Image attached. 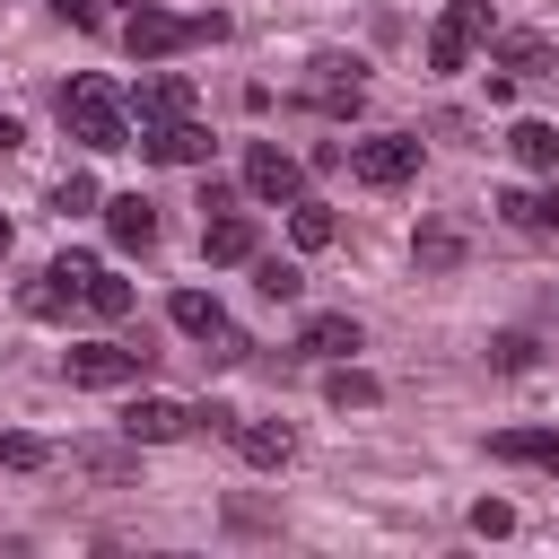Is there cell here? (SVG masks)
Masks as SVG:
<instances>
[{"label":"cell","instance_id":"6da1fadb","mask_svg":"<svg viewBox=\"0 0 559 559\" xmlns=\"http://www.w3.org/2000/svg\"><path fill=\"white\" fill-rule=\"evenodd\" d=\"M52 114H61V131L79 140V148H131V105L114 96V79H70L61 96H52Z\"/></svg>","mask_w":559,"mask_h":559},{"label":"cell","instance_id":"7a4b0ae2","mask_svg":"<svg viewBox=\"0 0 559 559\" xmlns=\"http://www.w3.org/2000/svg\"><path fill=\"white\" fill-rule=\"evenodd\" d=\"M218 35H227V17H218V9H201V17L131 9V17H122V52H131V61H166V52H183V44H218Z\"/></svg>","mask_w":559,"mask_h":559},{"label":"cell","instance_id":"3957f363","mask_svg":"<svg viewBox=\"0 0 559 559\" xmlns=\"http://www.w3.org/2000/svg\"><path fill=\"white\" fill-rule=\"evenodd\" d=\"M140 358L148 349H122V341H70L61 349V376L87 384V393H114V384H140Z\"/></svg>","mask_w":559,"mask_h":559},{"label":"cell","instance_id":"277c9868","mask_svg":"<svg viewBox=\"0 0 559 559\" xmlns=\"http://www.w3.org/2000/svg\"><path fill=\"white\" fill-rule=\"evenodd\" d=\"M349 175L376 183V192H402V183L419 175V140H411V131H376V140L349 148Z\"/></svg>","mask_w":559,"mask_h":559},{"label":"cell","instance_id":"5b68a950","mask_svg":"<svg viewBox=\"0 0 559 559\" xmlns=\"http://www.w3.org/2000/svg\"><path fill=\"white\" fill-rule=\"evenodd\" d=\"M480 35H489V0H454V9L428 26V70H463Z\"/></svg>","mask_w":559,"mask_h":559},{"label":"cell","instance_id":"8992f818","mask_svg":"<svg viewBox=\"0 0 559 559\" xmlns=\"http://www.w3.org/2000/svg\"><path fill=\"white\" fill-rule=\"evenodd\" d=\"M245 192H253V201H297V192H306V166H297L288 148L253 140V148H245Z\"/></svg>","mask_w":559,"mask_h":559},{"label":"cell","instance_id":"52a82bcc","mask_svg":"<svg viewBox=\"0 0 559 559\" xmlns=\"http://www.w3.org/2000/svg\"><path fill=\"white\" fill-rule=\"evenodd\" d=\"M201 253L210 262H253L262 253V227H253V210H201Z\"/></svg>","mask_w":559,"mask_h":559},{"label":"cell","instance_id":"ba28073f","mask_svg":"<svg viewBox=\"0 0 559 559\" xmlns=\"http://www.w3.org/2000/svg\"><path fill=\"white\" fill-rule=\"evenodd\" d=\"M140 157H157V166H201V157H210V131H201L192 114H175V122H140Z\"/></svg>","mask_w":559,"mask_h":559},{"label":"cell","instance_id":"9c48e42d","mask_svg":"<svg viewBox=\"0 0 559 559\" xmlns=\"http://www.w3.org/2000/svg\"><path fill=\"white\" fill-rule=\"evenodd\" d=\"M183 428H192V411L166 402V393H131V402H122V437H131V445H166V437H183Z\"/></svg>","mask_w":559,"mask_h":559},{"label":"cell","instance_id":"30bf717a","mask_svg":"<svg viewBox=\"0 0 559 559\" xmlns=\"http://www.w3.org/2000/svg\"><path fill=\"white\" fill-rule=\"evenodd\" d=\"M236 454L253 472H280V463H297V428L288 419H236Z\"/></svg>","mask_w":559,"mask_h":559},{"label":"cell","instance_id":"8fae6325","mask_svg":"<svg viewBox=\"0 0 559 559\" xmlns=\"http://www.w3.org/2000/svg\"><path fill=\"white\" fill-rule=\"evenodd\" d=\"M131 114H140V122H175V114H192V79H183V70H148V79L131 87Z\"/></svg>","mask_w":559,"mask_h":559},{"label":"cell","instance_id":"7c38bea8","mask_svg":"<svg viewBox=\"0 0 559 559\" xmlns=\"http://www.w3.org/2000/svg\"><path fill=\"white\" fill-rule=\"evenodd\" d=\"M358 96H367L358 61H349V52H323V61H314V105H323V114H358Z\"/></svg>","mask_w":559,"mask_h":559},{"label":"cell","instance_id":"4fadbf2b","mask_svg":"<svg viewBox=\"0 0 559 559\" xmlns=\"http://www.w3.org/2000/svg\"><path fill=\"white\" fill-rule=\"evenodd\" d=\"M105 236H114L122 253H148V245H157V210H148L140 192H114V201H105Z\"/></svg>","mask_w":559,"mask_h":559},{"label":"cell","instance_id":"5bb4252c","mask_svg":"<svg viewBox=\"0 0 559 559\" xmlns=\"http://www.w3.org/2000/svg\"><path fill=\"white\" fill-rule=\"evenodd\" d=\"M498 463H533V472H559V428H498L489 437Z\"/></svg>","mask_w":559,"mask_h":559},{"label":"cell","instance_id":"9a60e30c","mask_svg":"<svg viewBox=\"0 0 559 559\" xmlns=\"http://www.w3.org/2000/svg\"><path fill=\"white\" fill-rule=\"evenodd\" d=\"M323 402H332V411H376V402H384V384H376L367 367L332 358V376H323Z\"/></svg>","mask_w":559,"mask_h":559},{"label":"cell","instance_id":"2e32d148","mask_svg":"<svg viewBox=\"0 0 559 559\" xmlns=\"http://www.w3.org/2000/svg\"><path fill=\"white\" fill-rule=\"evenodd\" d=\"M297 349H306V358H349V349H358V323H349V314H306Z\"/></svg>","mask_w":559,"mask_h":559},{"label":"cell","instance_id":"e0dca14e","mask_svg":"<svg viewBox=\"0 0 559 559\" xmlns=\"http://www.w3.org/2000/svg\"><path fill=\"white\" fill-rule=\"evenodd\" d=\"M498 210H507L515 227H533V236H559V183H550V192H533V183H524V192H498Z\"/></svg>","mask_w":559,"mask_h":559},{"label":"cell","instance_id":"ac0fdd59","mask_svg":"<svg viewBox=\"0 0 559 559\" xmlns=\"http://www.w3.org/2000/svg\"><path fill=\"white\" fill-rule=\"evenodd\" d=\"M507 148H515V166H524V175H550V166H559V131H550V122H515V131H507Z\"/></svg>","mask_w":559,"mask_h":559},{"label":"cell","instance_id":"d6986e66","mask_svg":"<svg viewBox=\"0 0 559 559\" xmlns=\"http://www.w3.org/2000/svg\"><path fill=\"white\" fill-rule=\"evenodd\" d=\"M288 236H297V245H306V253H323V245H332V236H341V218H332V210H323V201H306V192H297V201H288Z\"/></svg>","mask_w":559,"mask_h":559},{"label":"cell","instance_id":"ffe728a7","mask_svg":"<svg viewBox=\"0 0 559 559\" xmlns=\"http://www.w3.org/2000/svg\"><path fill=\"white\" fill-rule=\"evenodd\" d=\"M166 314H175V332H192V341H210L227 314H218V297H201V288H175L166 297Z\"/></svg>","mask_w":559,"mask_h":559},{"label":"cell","instance_id":"44dd1931","mask_svg":"<svg viewBox=\"0 0 559 559\" xmlns=\"http://www.w3.org/2000/svg\"><path fill=\"white\" fill-rule=\"evenodd\" d=\"M411 262H419V271H454V262H463V236H454V227H419V236H411Z\"/></svg>","mask_w":559,"mask_h":559},{"label":"cell","instance_id":"7402d4cb","mask_svg":"<svg viewBox=\"0 0 559 559\" xmlns=\"http://www.w3.org/2000/svg\"><path fill=\"white\" fill-rule=\"evenodd\" d=\"M498 70L533 79V70H550V44H542V35H498Z\"/></svg>","mask_w":559,"mask_h":559},{"label":"cell","instance_id":"603a6c76","mask_svg":"<svg viewBox=\"0 0 559 559\" xmlns=\"http://www.w3.org/2000/svg\"><path fill=\"white\" fill-rule=\"evenodd\" d=\"M253 288H262L271 306H288V297H297L306 280H297V262H280V253H253Z\"/></svg>","mask_w":559,"mask_h":559},{"label":"cell","instance_id":"cb8c5ba5","mask_svg":"<svg viewBox=\"0 0 559 559\" xmlns=\"http://www.w3.org/2000/svg\"><path fill=\"white\" fill-rule=\"evenodd\" d=\"M87 306H96V314H131V280H114V271L96 262V280H87Z\"/></svg>","mask_w":559,"mask_h":559},{"label":"cell","instance_id":"d4e9b609","mask_svg":"<svg viewBox=\"0 0 559 559\" xmlns=\"http://www.w3.org/2000/svg\"><path fill=\"white\" fill-rule=\"evenodd\" d=\"M0 463H9V472H44V463H52V445L17 428V437H0Z\"/></svg>","mask_w":559,"mask_h":559},{"label":"cell","instance_id":"484cf974","mask_svg":"<svg viewBox=\"0 0 559 559\" xmlns=\"http://www.w3.org/2000/svg\"><path fill=\"white\" fill-rule=\"evenodd\" d=\"M52 210H61V218L96 210V175H61V183H52Z\"/></svg>","mask_w":559,"mask_h":559},{"label":"cell","instance_id":"4316f807","mask_svg":"<svg viewBox=\"0 0 559 559\" xmlns=\"http://www.w3.org/2000/svg\"><path fill=\"white\" fill-rule=\"evenodd\" d=\"M70 306H79V297H70V288H61L52 271H44L35 288H26V314H70Z\"/></svg>","mask_w":559,"mask_h":559},{"label":"cell","instance_id":"83f0119b","mask_svg":"<svg viewBox=\"0 0 559 559\" xmlns=\"http://www.w3.org/2000/svg\"><path fill=\"white\" fill-rule=\"evenodd\" d=\"M245 358H253V341H245L236 323H218V332H210V367H245Z\"/></svg>","mask_w":559,"mask_h":559},{"label":"cell","instance_id":"f1b7e54d","mask_svg":"<svg viewBox=\"0 0 559 559\" xmlns=\"http://www.w3.org/2000/svg\"><path fill=\"white\" fill-rule=\"evenodd\" d=\"M489 358H498L507 376H524V367H533V341H524V332H498V341H489Z\"/></svg>","mask_w":559,"mask_h":559},{"label":"cell","instance_id":"f546056e","mask_svg":"<svg viewBox=\"0 0 559 559\" xmlns=\"http://www.w3.org/2000/svg\"><path fill=\"white\" fill-rule=\"evenodd\" d=\"M472 533H489V542L515 533V507H507V498H480V507H472Z\"/></svg>","mask_w":559,"mask_h":559},{"label":"cell","instance_id":"4dcf8cb0","mask_svg":"<svg viewBox=\"0 0 559 559\" xmlns=\"http://www.w3.org/2000/svg\"><path fill=\"white\" fill-rule=\"evenodd\" d=\"M61 9V26H105V0H52Z\"/></svg>","mask_w":559,"mask_h":559},{"label":"cell","instance_id":"1f68e13d","mask_svg":"<svg viewBox=\"0 0 559 559\" xmlns=\"http://www.w3.org/2000/svg\"><path fill=\"white\" fill-rule=\"evenodd\" d=\"M192 428H218V437H236V411H227V402H201V411H192Z\"/></svg>","mask_w":559,"mask_h":559},{"label":"cell","instance_id":"d6a6232c","mask_svg":"<svg viewBox=\"0 0 559 559\" xmlns=\"http://www.w3.org/2000/svg\"><path fill=\"white\" fill-rule=\"evenodd\" d=\"M0 148H26V122L17 114H0Z\"/></svg>","mask_w":559,"mask_h":559},{"label":"cell","instance_id":"836d02e7","mask_svg":"<svg viewBox=\"0 0 559 559\" xmlns=\"http://www.w3.org/2000/svg\"><path fill=\"white\" fill-rule=\"evenodd\" d=\"M0 253H9V218H0Z\"/></svg>","mask_w":559,"mask_h":559}]
</instances>
